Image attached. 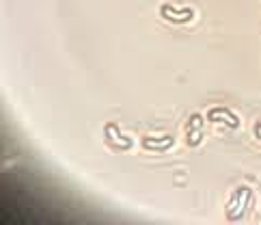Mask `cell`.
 I'll list each match as a JSON object with an SVG mask.
<instances>
[{
  "label": "cell",
  "instance_id": "8992f818",
  "mask_svg": "<svg viewBox=\"0 0 261 225\" xmlns=\"http://www.w3.org/2000/svg\"><path fill=\"white\" fill-rule=\"evenodd\" d=\"M141 147L147 149V152L164 154L171 147H175V137L173 134H147L141 139Z\"/></svg>",
  "mask_w": 261,
  "mask_h": 225
},
{
  "label": "cell",
  "instance_id": "3957f363",
  "mask_svg": "<svg viewBox=\"0 0 261 225\" xmlns=\"http://www.w3.org/2000/svg\"><path fill=\"white\" fill-rule=\"evenodd\" d=\"M104 139L110 147L117 149V152H127V149L134 147V139L125 132H121L119 124H115V121H108L104 126Z\"/></svg>",
  "mask_w": 261,
  "mask_h": 225
},
{
  "label": "cell",
  "instance_id": "5b68a950",
  "mask_svg": "<svg viewBox=\"0 0 261 225\" xmlns=\"http://www.w3.org/2000/svg\"><path fill=\"white\" fill-rule=\"evenodd\" d=\"M205 119L212 121V124H225L229 126L231 130L240 128V117L238 112H233L229 106H212L207 110V115H205Z\"/></svg>",
  "mask_w": 261,
  "mask_h": 225
},
{
  "label": "cell",
  "instance_id": "52a82bcc",
  "mask_svg": "<svg viewBox=\"0 0 261 225\" xmlns=\"http://www.w3.org/2000/svg\"><path fill=\"white\" fill-rule=\"evenodd\" d=\"M253 132H255V137L261 141V121H255V126H253Z\"/></svg>",
  "mask_w": 261,
  "mask_h": 225
},
{
  "label": "cell",
  "instance_id": "7a4b0ae2",
  "mask_svg": "<svg viewBox=\"0 0 261 225\" xmlns=\"http://www.w3.org/2000/svg\"><path fill=\"white\" fill-rule=\"evenodd\" d=\"M160 17L171 24H188L197 17L194 7L188 5H173V3H162L160 5Z\"/></svg>",
  "mask_w": 261,
  "mask_h": 225
},
{
  "label": "cell",
  "instance_id": "6da1fadb",
  "mask_svg": "<svg viewBox=\"0 0 261 225\" xmlns=\"http://www.w3.org/2000/svg\"><path fill=\"white\" fill-rule=\"evenodd\" d=\"M253 201V189L248 184H240L233 189L231 197H229V204H227V219L229 221H240L244 217L246 208Z\"/></svg>",
  "mask_w": 261,
  "mask_h": 225
},
{
  "label": "cell",
  "instance_id": "277c9868",
  "mask_svg": "<svg viewBox=\"0 0 261 225\" xmlns=\"http://www.w3.org/2000/svg\"><path fill=\"white\" fill-rule=\"evenodd\" d=\"M205 139V117L201 112H192L186 121V145L197 147Z\"/></svg>",
  "mask_w": 261,
  "mask_h": 225
}]
</instances>
